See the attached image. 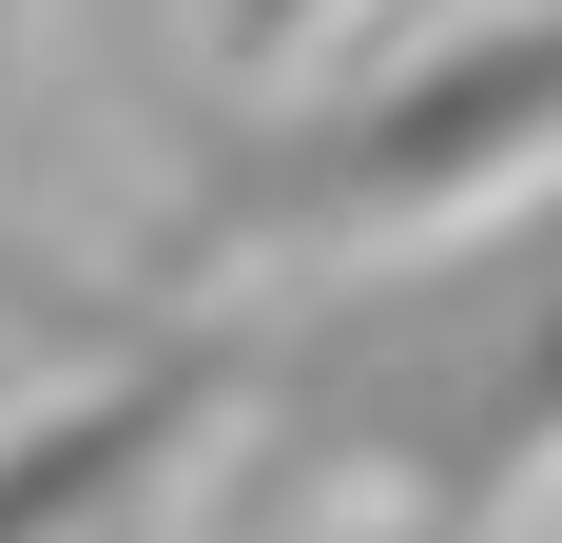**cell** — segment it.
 Masks as SVG:
<instances>
[{
  "mask_svg": "<svg viewBox=\"0 0 562 543\" xmlns=\"http://www.w3.org/2000/svg\"><path fill=\"white\" fill-rule=\"evenodd\" d=\"M252 446L311 486H369L389 524L505 543L562 486V233L272 311L252 330Z\"/></svg>",
  "mask_w": 562,
  "mask_h": 543,
  "instance_id": "6da1fadb",
  "label": "cell"
},
{
  "mask_svg": "<svg viewBox=\"0 0 562 543\" xmlns=\"http://www.w3.org/2000/svg\"><path fill=\"white\" fill-rule=\"evenodd\" d=\"M20 40H40V0H0V98H20Z\"/></svg>",
  "mask_w": 562,
  "mask_h": 543,
  "instance_id": "5b68a950",
  "label": "cell"
},
{
  "mask_svg": "<svg viewBox=\"0 0 562 543\" xmlns=\"http://www.w3.org/2000/svg\"><path fill=\"white\" fill-rule=\"evenodd\" d=\"M389 543H447V524H389Z\"/></svg>",
  "mask_w": 562,
  "mask_h": 543,
  "instance_id": "8992f818",
  "label": "cell"
},
{
  "mask_svg": "<svg viewBox=\"0 0 562 543\" xmlns=\"http://www.w3.org/2000/svg\"><path fill=\"white\" fill-rule=\"evenodd\" d=\"M562 175V0L524 20H465V40L389 58V78H311V98H252L175 195V253H447L465 214H505Z\"/></svg>",
  "mask_w": 562,
  "mask_h": 543,
  "instance_id": "7a4b0ae2",
  "label": "cell"
},
{
  "mask_svg": "<svg viewBox=\"0 0 562 543\" xmlns=\"http://www.w3.org/2000/svg\"><path fill=\"white\" fill-rule=\"evenodd\" d=\"M330 40H349V0H214V58H233V78H311Z\"/></svg>",
  "mask_w": 562,
  "mask_h": 543,
  "instance_id": "277c9868",
  "label": "cell"
},
{
  "mask_svg": "<svg viewBox=\"0 0 562 543\" xmlns=\"http://www.w3.org/2000/svg\"><path fill=\"white\" fill-rule=\"evenodd\" d=\"M214 428H252V330L175 311V330H136V350H98L78 388L0 408V543H116Z\"/></svg>",
  "mask_w": 562,
  "mask_h": 543,
  "instance_id": "3957f363",
  "label": "cell"
}]
</instances>
